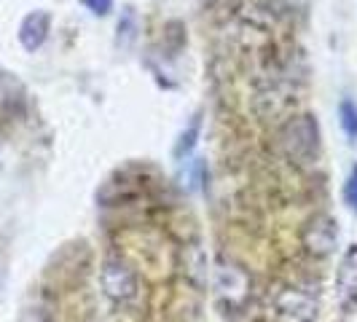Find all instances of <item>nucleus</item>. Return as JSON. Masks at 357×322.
I'll list each match as a JSON object with an SVG mask.
<instances>
[{
	"label": "nucleus",
	"mask_w": 357,
	"mask_h": 322,
	"mask_svg": "<svg viewBox=\"0 0 357 322\" xmlns=\"http://www.w3.org/2000/svg\"><path fill=\"white\" fill-rule=\"evenodd\" d=\"M280 145L298 167H314L320 159V126L312 116H296L280 129Z\"/></svg>",
	"instance_id": "obj_1"
},
{
	"label": "nucleus",
	"mask_w": 357,
	"mask_h": 322,
	"mask_svg": "<svg viewBox=\"0 0 357 322\" xmlns=\"http://www.w3.org/2000/svg\"><path fill=\"white\" fill-rule=\"evenodd\" d=\"M274 314L280 322H314L317 304L301 287H285L274 298Z\"/></svg>",
	"instance_id": "obj_2"
},
{
	"label": "nucleus",
	"mask_w": 357,
	"mask_h": 322,
	"mask_svg": "<svg viewBox=\"0 0 357 322\" xmlns=\"http://www.w3.org/2000/svg\"><path fill=\"white\" fill-rule=\"evenodd\" d=\"M301 242L312 255L325 258L336 250L339 245V223L331 217V215H314L309 223H306L304 233H301Z\"/></svg>",
	"instance_id": "obj_3"
},
{
	"label": "nucleus",
	"mask_w": 357,
	"mask_h": 322,
	"mask_svg": "<svg viewBox=\"0 0 357 322\" xmlns=\"http://www.w3.org/2000/svg\"><path fill=\"white\" fill-rule=\"evenodd\" d=\"M100 279H102V290H105V296L110 301L126 304V301H132L137 296V277L121 261H105Z\"/></svg>",
	"instance_id": "obj_4"
},
{
	"label": "nucleus",
	"mask_w": 357,
	"mask_h": 322,
	"mask_svg": "<svg viewBox=\"0 0 357 322\" xmlns=\"http://www.w3.org/2000/svg\"><path fill=\"white\" fill-rule=\"evenodd\" d=\"M49 33H52V14L43 8H36L19 24V43L24 52H38L46 43Z\"/></svg>",
	"instance_id": "obj_5"
},
{
	"label": "nucleus",
	"mask_w": 357,
	"mask_h": 322,
	"mask_svg": "<svg viewBox=\"0 0 357 322\" xmlns=\"http://www.w3.org/2000/svg\"><path fill=\"white\" fill-rule=\"evenodd\" d=\"M215 285H218V293H220L223 298H229L231 304H239V301L245 298V293H248V279H245V274L234 266L218 268Z\"/></svg>",
	"instance_id": "obj_6"
},
{
	"label": "nucleus",
	"mask_w": 357,
	"mask_h": 322,
	"mask_svg": "<svg viewBox=\"0 0 357 322\" xmlns=\"http://www.w3.org/2000/svg\"><path fill=\"white\" fill-rule=\"evenodd\" d=\"M336 287L339 296L344 301L357 298V245H352L349 250L344 252L339 263V274H336Z\"/></svg>",
	"instance_id": "obj_7"
},
{
	"label": "nucleus",
	"mask_w": 357,
	"mask_h": 322,
	"mask_svg": "<svg viewBox=\"0 0 357 322\" xmlns=\"http://www.w3.org/2000/svg\"><path fill=\"white\" fill-rule=\"evenodd\" d=\"M199 135H202V113H197V116L191 118V124L180 132L178 143H175V148H172V156H175L178 161L188 159V156L194 153V148H197Z\"/></svg>",
	"instance_id": "obj_8"
},
{
	"label": "nucleus",
	"mask_w": 357,
	"mask_h": 322,
	"mask_svg": "<svg viewBox=\"0 0 357 322\" xmlns=\"http://www.w3.org/2000/svg\"><path fill=\"white\" fill-rule=\"evenodd\" d=\"M339 124L349 143H357V102L344 97L339 102Z\"/></svg>",
	"instance_id": "obj_9"
},
{
	"label": "nucleus",
	"mask_w": 357,
	"mask_h": 322,
	"mask_svg": "<svg viewBox=\"0 0 357 322\" xmlns=\"http://www.w3.org/2000/svg\"><path fill=\"white\" fill-rule=\"evenodd\" d=\"M135 33H137V19H135V8L126 6L121 19H119V46H129L135 40Z\"/></svg>",
	"instance_id": "obj_10"
},
{
	"label": "nucleus",
	"mask_w": 357,
	"mask_h": 322,
	"mask_svg": "<svg viewBox=\"0 0 357 322\" xmlns=\"http://www.w3.org/2000/svg\"><path fill=\"white\" fill-rule=\"evenodd\" d=\"M344 201L357 215V164H352V169L347 175V183H344Z\"/></svg>",
	"instance_id": "obj_11"
},
{
	"label": "nucleus",
	"mask_w": 357,
	"mask_h": 322,
	"mask_svg": "<svg viewBox=\"0 0 357 322\" xmlns=\"http://www.w3.org/2000/svg\"><path fill=\"white\" fill-rule=\"evenodd\" d=\"M94 17H107L113 11V0H81Z\"/></svg>",
	"instance_id": "obj_12"
},
{
	"label": "nucleus",
	"mask_w": 357,
	"mask_h": 322,
	"mask_svg": "<svg viewBox=\"0 0 357 322\" xmlns=\"http://www.w3.org/2000/svg\"><path fill=\"white\" fill-rule=\"evenodd\" d=\"M341 322H357V298H349V301H344Z\"/></svg>",
	"instance_id": "obj_13"
}]
</instances>
